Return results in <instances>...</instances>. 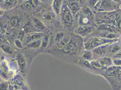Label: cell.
I'll return each instance as SVG.
<instances>
[{
  "instance_id": "obj_1",
  "label": "cell",
  "mask_w": 121,
  "mask_h": 90,
  "mask_svg": "<svg viewBox=\"0 0 121 90\" xmlns=\"http://www.w3.org/2000/svg\"><path fill=\"white\" fill-rule=\"evenodd\" d=\"M85 50L84 38L74 32L69 44L62 50H51L46 54L68 64H76L83 51Z\"/></svg>"
},
{
  "instance_id": "obj_2",
  "label": "cell",
  "mask_w": 121,
  "mask_h": 90,
  "mask_svg": "<svg viewBox=\"0 0 121 90\" xmlns=\"http://www.w3.org/2000/svg\"><path fill=\"white\" fill-rule=\"evenodd\" d=\"M59 19L62 29L71 32H74L76 27L75 18L69 9L65 0L60 10Z\"/></svg>"
},
{
  "instance_id": "obj_3",
  "label": "cell",
  "mask_w": 121,
  "mask_h": 90,
  "mask_svg": "<svg viewBox=\"0 0 121 90\" xmlns=\"http://www.w3.org/2000/svg\"><path fill=\"white\" fill-rule=\"evenodd\" d=\"M14 57L18 65L21 74L24 76L27 75L33 60L23 50H16Z\"/></svg>"
},
{
  "instance_id": "obj_4",
  "label": "cell",
  "mask_w": 121,
  "mask_h": 90,
  "mask_svg": "<svg viewBox=\"0 0 121 90\" xmlns=\"http://www.w3.org/2000/svg\"><path fill=\"white\" fill-rule=\"evenodd\" d=\"M45 34V33L39 32H33L32 33L25 34L23 40L24 47L34 41L43 38Z\"/></svg>"
},
{
  "instance_id": "obj_5",
  "label": "cell",
  "mask_w": 121,
  "mask_h": 90,
  "mask_svg": "<svg viewBox=\"0 0 121 90\" xmlns=\"http://www.w3.org/2000/svg\"><path fill=\"white\" fill-rule=\"evenodd\" d=\"M93 30V27L89 25H82L76 27L74 30V33L84 38L90 35Z\"/></svg>"
},
{
  "instance_id": "obj_6",
  "label": "cell",
  "mask_w": 121,
  "mask_h": 90,
  "mask_svg": "<svg viewBox=\"0 0 121 90\" xmlns=\"http://www.w3.org/2000/svg\"><path fill=\"white\" fill-rule=\"evenodd\" d=\"M71 13L75 17L76 15L81 10V4L76 0H65Z\"/></svg>"
},
{
  "instance_id": "obj_7",
  "label": "cell",
  "mask_w": 121,
  "mask_h": 90,
  "mask_svg": "<svg viewBox=\"0 0 121 90\" xmlns=\"http://www.w3.org/2000/svg\"><path fill=\"white\" fill-rule=\"evenodd\" d=\"M41 3L40 0H26L22 4V6L25 9L32 10L39 7Z\"/></svg>"
},
{
  "instance_id": "obj_8",
  "label": "cell",
  "mask_w": 121,
  "mask_h": 90,
  "mask_svg": "<svg viewBox=\"0 0 121 90\" xmlns=\"http://www.w3.org/2000/svg\"><path fill=\"white\" fill-rule=\"evenodd\" d=\"M18 0H5L0 3V10L5 11L14 8L17 5Z\"/></svg>"
},
{
  "instance_id": "obj_9",
  "label": "cell",
  "mask_w": 121,
  "mask_h": 90,
  "mask_svg": "<svg viewBox=\"0 0 121 90\" xmlns=\"http://www.w3.org/2000/svg\"><path fill=\"white\" fill-rule=\"evenodd\" d=\"M0 47L2 51L4 52L5 55L10 57H14L16 50L15 48L13 47L11 45H9L8 43H1Z\"/></svg>"
},
{
  "instance_id": "obj_10",
  "label": "cell",
  "mask_w": 121,
  "mask_h": 90,
  "mask_svg": "<svg viewBox=\"0 0 121 90\" xmlns=\"http://www.w3.org/2000/svg\"><path fill=\"white\" fill-rule=\"evenodd\" d=\"M64 0H53L51 5L52 10L59 17L61 7L63 4Z\"/></svg>"
},
{
  "instance_id": "obj_11",
  "label": "cell",
  "mask_w": 121,
  "mask_h": 90,
  "mask_svg": "<svg viewBox=\"0 0 121 90\" xmlns=\"http://www.w3.org/2000/svg\"><path fill=\"white\" fill-rule=\"evenodd\" d=\"M93 58V54L90 50H85L81 54L80 58L83 60L91 61Z\"/></svg>"
},
{
  "instance_id": "obj_12",
  "label": "cell",
  "mask_w": 121,
  "mask_h": 90,
  "mask_svg": "<svg viewBox=\"0 0 121 90\" xmlns=\"http://www.w3.org/2000/svg\"><path fill=\"white\" fill-rule=\"evenodd\" d=\"M98 0H87V2L89 3V5L91 6H94L95 5L97 1Z\"/></svg>"
},
{
  "instance_id": "obj_13",
  "label": "cell",
  "mask_w": 121,
  "mask_h": 90,
  "mask_svg": "<svg viewBox=\"0 0 121 90\" xmlns=\"http://www.w3.org/2000/svg\"><path fill=\"white\" fill-rule=\"evenodd\" d=\"M42 2H46V3H48V2H51L52 3L53 0H40Z\"/></svg>"
},
{
  "instance_id": "obj_14",
  "label": "cell",
  "mask_w": 121,
  "mask_h": 90,
  "mask_svg": "<svg viewBox=\"0 0 121 90\" xmlns=\"http://www.w3.org/2000/svg\"><path fill=\"white\" fill-rule=\"evenodd\" d=\"M76 1H77L78 2H79L80 4H81V0H76Z\"/></svg>"
},
{
  "instance_id": "obj_15",
  "label": "cell",
  "mask_w": 121,
  "mask_h": 90,
  "mask_svg": "<svg viewBox=\"0 0 121 90\" xmlns=\"http://www.w3.org/2000/svg\"><path fill=\"white\" fill-rule=\"evenodd\" d=\"M5 0H0V3H2V2H3Z\"/></svg>"
},
{
  "instance_id": "obj_16",
  "label": "cell",
  "mask_w": 121,
  "mask_h": 90,
  "mask_svg": "<svg viewBox=\"0 0 121 90\" xmlns=\"http://www.w3.org/2000/svg\"><path fill=\"white\" fill-rule=\"evenodd\" d=\"M20 0V1H25L26 0Z\"/></svg>"
}]
</instances>
